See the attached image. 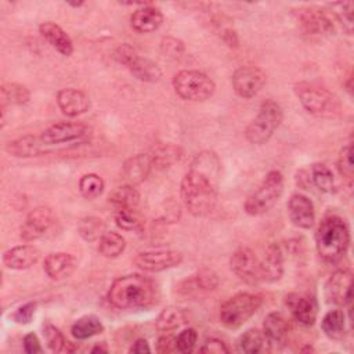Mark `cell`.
<instances>
[{"label": "cell", "mask_w": 354, "mask_h": 354, "mask_svg": "<svg viewBox=\"0 0 354 354\" xmlns=\"http://www.w3.org/2000/svg\"><path fill=\"white\" fill-rule=\"evenodd\" d=\"M299 24L307 35H330L335 30L330 18L318 8H301L297 12Z\"/></svg>", "instance_id": "cell-17"}, {"label": "cell", "mask_w": 354, "mask_h": 354, "mask_svg": "<svg viewBox=\"0 0 354 354\" xmlns=\"http://www.w3.org/2000/svg\"><path fill=\"white\" fill-rule=\"evenodd\" d=\"M104 330V325L100 318L94 315H84L79 318L71 328V333L77 340H86Z\"/></svg>", "instance_id": "cell-33"}, {"label": "cell", "mask_w": 354, "mask_h": 354, "mask_svg": "<svg viewBox=\"0 0 354 354\" xmlns=\"http://www.w3.org/2000/svg\"><path fill=\"white\" fill-rule=\"evenodd\" d=\"M104 180L95 173L84 174L79 180V191L86 199H95L97 196H100L104 191Z\"/></svg>", "instance_id": "cell-37"}, {"label": "cell", "mask_w": 354, "mask_h": 354, "mask_svg": "<svg viewBox=\"0 0 354 354\" xmlns=\"http://www.w3.org/2000/svg\"><path fill=\"white\" fill-rule=\"evenodd\" d=\"M267 340L261 330L256 328H250L246 332H243L236 342V347L239 353L245 354H257L266 350Z\"/></svg>", "instance_id": "cell-31"}, {"label": "cell", "mask_w": 354, "mask_h": 354, "mask_svg": "<svg viewBox=\"0 0 354 354\" xmlns=\"http://www.w3.org/2000/svg\"><path fill=\"white\" fill-rule=\"evenodd\" d=\"M43 336L46 339V343L48 346V348L53 351V353H61V351H66V347H68V343L64 337V335L61 333V330L54 326L53 324L50 322H46L43 325Z\"/></svg>", "instance_id": "cell-39"}, {"label": "cell", "mask_w": 354, "mask_h": 354, "mask_svg": "<svg viewBox=\"0 0 354 354\" xmlns=\"http://www.w3.org/2000/svg\"><path fill=\"white\" fill-rule=\"evenodd\" d=\"M183 261V254L171 249H156L141 252L134 257V264L148 272H159L173 268Z\"/></svg>", "instance_id": "cell-13"}, {"label": "cell", "mask_w": 354, "mask_h": 354, "mask_svg": "<svg viewBox=\"0 0 354 354\" xmlns=\"http://www.w3.org/2000/svg\"><path fill=\"white\" fill-rule=\"evenodd\" d=\"M57 104L64 115L76 118L83 115L90 108L88 97L77 88H62L57 93Z\"/></svg>", "instance_id": "cell-19"}, {"label": "cell", "mask_w": 354, "mask_h": 354, "mask_svg": "<svg viewBox=\"0 0 354 354\" xmlns=\"http://www.w3.org/2000/svg\"><path fill=\"white\" fill-rule=\"evenodd\" d=\"M201 353H209V354H221V353H230L228 347L225 346L224 342H221L220 339L212 337L207 339L203 346L201 347Z\"/></svg>", "instance_id": "cell-50"}, {"label": "cell", "mask_w": 354, "mask_h": 354, "mask_svg": "<svg viewBox=\"0 0 354 354\" xmlns=\"http://www.w3.org/2000/svg\"><path fill=\"white\" fill-rule=\"evenodd\" d=\"M155 299L153 282L141 274H129L116 278L108 292V301L120 310L142 308Z\"/></svg>", "instance_id": "cell-2"}, {"label": "cell", "mask_w": 354, "mask_h": 354, "mask_svg": "<svg viewBox=\"0 0 354 354\" xmlns=\"http://www.w3.org/2000/svg\"><path fill=\"white\" fill-rule=\"evenodd\" d=\"M231 271L243 282L256 285L261 282L260 260L256 253L246 246L236 249L230 259Z\"/></svg>", "instance_id": "cell-10"}, {"label": "cell", "mask_w": 354, "mask_h": 354, "mask_svg": "<svg viewBox=\"0 0 354 354\" xmlns=\"http://www.w3.org/2000/svg\"><path fill=\"white\" fill-rule=\"evenodd\" d=\"M129 351L134 354H144V353H151V347L145 339H137Z\"/></svg>", "instance_id": "cell-52"}, {"label": "cell", "mask_w": 354, "mask_h": 354, "mask_svg": "<svg viewBox=\"0 0 354 354\" xmlns=\"http://www.w3.org/2000/svg\"><path fill=\"white\" fill-rule=\"evenodd\" d=\"M183 149L174 144H159L152 148L149 156L152 160V167L166 169L177 163L183 158Z\"/></svg>", "instance_id": "cell-27"}, {"label": "cell", "mask_w": 354, "mask_h": 354, "mask_svg": "<svg viewBox=\"0 0 354 354\" xmlns=\"http://www.w3.org/2000/svg\"><path fill=\"white\" fill-rule=\"evenodd\" d=\"M289 325L281 313H270L263 322V335L270 347H282L286 343Z\"/></svg>", "instance_id": "cell-21"}, {"label": "cell", "mask_w": 354, "mask_h": 354, "mask_svg": "<svg viewBox=\"0 0 354 354\" xmlns=\"http://www.w3.org/2000/svg\"><path fill=\"white\" fill-rule=\"evenodd\" d=\"M194 282L199 290L209 292V290H214L217 288L218 277L213 270L203 268V270L198 271V274L194 278Z\"/></svg>", "instance_id": "cell-44"}, {"label": "cell", "mask_w": 354, "mask_h": 354, "mask_svg": "<svg viewBox=\"0 0 354 354\" xmlns=\"http://www.w3.org/2000/svg\"><path fill=\"white\" fill-rule=\"evenodd\" d=\"M163 22L162 12L149 4L137 8L130 17L131 28L138 33H151L159 29Z\"/></svg>", "instance_id": "cell-23"}, {"label": "cell", "mask_w": 354, "mask_h": 354, "mask_svg": "<svg viewBox=\"0 0 354 354\" xmlns=\"http://www.w3.org/2000/svg\"><path fill=\"white\" fill-rule=\"evenodd\" d=\"M337 170L343 178L347 181H353L354 177V166H353V147L348 144L343 147L339 152L337 158Z\"/></svg>", "instance_id": "cell-42"}, {"label": "cell", "mask_w": 354, "mask_h": 354, "mask_svg": "<svg viewBox=\"0 0 354 354\" xmlns=\"http://www.w3.org/2000/svg\"><path fill=\"white\" fill-rule=\"evenodd\" d=\"M260 274L264 282H277L283 274V252L279 243L267 246L263 260H260Z\"/></svg>", "instance_id": "cell-18"}, {"label": "cell", "mask_w": 354, "mask_h": 354, "mask_svg": "<svg viewBox=\"0 0 354 354\" xmlns=\"http://www.w3.org/2000/svg\"><path fill=\"white\" fill-rule=\"evenodd\" d=\"M171 83L176 94L185 101H205L216 90L214 82L201 71H180L174 75Z\"/></svg>", "instance_id": "cell-8"}, {"label": "cell", "mask_w": 354, "mask_h": 354, "mask_svg": "<svg viewBox=\"0 0 354 354\" xmlns=\"http://www.w3.org/2000/svg\"><path fill=\"white\" fill-rule=\"evenodd\" d=\"M283 119L282 108L274 100H266L261 102L256 118L248 124L245 137L250 144H266L277 131Z\"/></svg>", "instance_id": "cell-4"}, {"label": "cell", "mask_w": 354, "mask_h": 354, "mask_svg": "<svg viewBox=\"0 0 354 354\" xmlns=\"http://www.w3.org/2000/svg\"><path fill=\"white\" fill-rule=\"evenodd\" d=\"M293 91L304 109L313 115L333 118L340 111L337 98L326 88L308 82H299L293 86Z\"/></svg>", "instance_id": "cell-5"}, {"label": "cell", "mask_w": 354, "mask_h": 354, "mask_svg": "<svg viewBox=\"0 0 354 354\" xmlns=\"http://www.w3.org/2000/svg\"><path fill=\"white\" fill-rule=\"evenodd\" d=\"M160 51L165 57L171 58V59H177L180 58L184 51H185V46L184 43L173 36H166L160 40Z\"/></svg>", "instance_id": "cell-43"}, {"label": "cell", "mask_w": 354, "mask_h": 354, "mask_svg": "<svg viewBox=\"0 0 354 354\" xmlns=\"http://www.w3.org/2000/svg\"><path fill=\"white\" fill-rule=\"evenodd\" d=\"M332 12L335 14L336 19L340 22L343 29L350 35L353 32V8L354 3L347 1V3H333L330 4Z\"/></svg>", "instance_id": "cell-41"}, {"label": "cell", "mask_w": 354, "mask_h": 354, "mask_svg": "<svg viewBox=\"0 0 354 354\" xmlns=\"http://www.w3.org/2000/svg\"><path fill=\"white\" fill-rule=\"evenodd\" d=\"M350 245V230L346 221L335 214L326 216L315 231V248L319 257L328 263L340 260Z\"/></svg>", "instance_id": "cell-3"}, {"label": "cell", "mask_w": 354, "mask_h": 354, "mask_svg": "<svg viewBox=\"0 0 354 354\" xmlns=\"http://www.w3.org/2000/svg\"><path fill=\"white\" fill-rule=\"evenodd\" d=\"M98 242V252L106 259L119 257L126 248L124 238L115 231H105Z\"/></svg>", "instance_id": "cell-32"}, {"label": "cell", "mask_w": 354, "mask_h": 354, "mask_svg": "<svg viewBox=\"0 0 354 354\" xmlns=\"http://www.w3.org/2000/svg\"><path fill=\"white\" fill-rule=\"evenodd\" d=\"M77 232L87 242L100 241V238L105 232V224L101 218L94 217V216H88V217H84L79 221Z\"/></svg>", "instance_id": "cell-36"}, {"label": "cell", "mask_w": 354, "mask_h": 354, "mask_svg": "<svg viewBox=\"0 0 354 354\" xmlns=\"http://www.w3.org/2000/svg\"><path fill=\"white\" fill-rule=\"evenodd\" d=\"M97 351H106V347H101V346H95L91 348V353H97Z\"/></svg>", "instance_id": "cell-53"}, {"label": "cell", "mask_w": 354, "mask_h": 354, "mask_svg": "<svg viewBox=\"0 0 354 354\" xmlns=\"http://www.w3.org/2000/svg\"><path fill=\"white\" fill-rule=\"evenodd\" d=\"M76 267V260L71 253L66 252H55L50 253L43 263L44 272L48 278L54 281L64 279L69 277Z\"/></svg>", "instance_id": "cell-22"}, {"label": "cell", "mask_w": 354, "mask_h": 354, "mask_svg": "<svg viewBox=\"0 0 354 354\" xmlns=\"http://www.w3.org/2000/svg\"><path fill=\"white\" fill-rule=\"evenodd\" d=\"M112 57H113V59H115L118 64L124 65L126 68H129V66L133 64V61L138 57V54H137L136 48L131 47L129 43H123V44H119V46L115 48Z\"/></svg>", "instance_id": "cell-46"}, {"label": "cell", "mask_w": 354, "mask_h": 354, "mask_svg": "<svg viewBox=\"0 0 354 354\" xmlns=\"http://www.w3.org/2000/svg\"><path fill=\"white\" fill-rule=\"evenodd\" d=\"M263 299L259 295L239 292L227 299L220 307V322L228 329H236L249 321L260 308Z\"/></svg>", "instance_id": "cell-6"}, {"label": "cell", "mask_w": 354, "mask_h": 354, "mask_svg": "<svg viewBox=\"0 0 354 354\" xmlns=\"http://www.w3.org/2000/svg\"><path fill=\"white\" fill-rule=\"evenodd\" d=\"M185 324V314L178 307H167L156 318V329L160 332H171Z\"/></svg>", "instance_id": "cell-35"}, {"label": "cell", "mask_w": 354, "mask_h": 354, "mask_svg": "<svg viewBox=\"0 0 354 354\" xmlns=\"http://www.w3.org/2000/svg\"><path fill=\"white\" fill-rule=\"evenodd\" d=\"M24 350L28 354H35V353H41L43 351V348L40 346V342H39L37 336L33 332L25 335V337H24Z\"/></svg>", "instance_id": "cell-51"}, {"label": "cell", "mask_w": 354, "mask_h": 354, "mask_svg": "<svg viewBox=\"0 0 354 354\" xmlns=\"http://www.w3.org/2000/svg\"><path fill=\"white\" fill-rule=\"evenodd\" d=\"M232 88L241 98H253L266 83V73L254 66L245 65L239 66L231 77Z\"/></svg>", "instance_id": "cell-11"}, {"label": "cell", "mask_w": 354, "mask_h": 354, "mask_svg": "<svg viewBox=\"0 0 354 354\" xmlns=\"http://www.w3.org/2000/svg\"><path fill=\"white\" fill-rule=\"evenodd\" d=\"M283 192V176L278 170L266 174L259 188L246 199L245 212L250 216H261L267 213L281 198Z\"/></svg>", "instance_id": "cell-7"}, {"label": "cell", "mask_w": 354, "mask_h": 354, "mask_svg": "<svg viewBox=\"0 0 354 354\" xmlns=\"http://www.w3.org/2000/svg\"><path fill=\"white\" fill-rule=\"evenodd\" d=\"M230 22V21H228ZM225 22L223 18L221 19H216L214 25L217 28V33L220 35L221 40L228 46V47H234L236 48L239 46V40H238V35L234 30V28L231 26V24Z\"/></svg>", "instance_id": "cell-45"}, {"label": "cell", "mask_w": 354, "mask_h": 354, "mask_svg": "<svg viewBox=\"0 0 354 354\" xmlns=\"http://www.w3.org/2000/svg\"><path fill=\"white\" fill-rule=\"evenodd\" d=\"M40 259V252L33 245H18L4 252L3 264L10 270H28Z\"/></svg>", "instance_id": "cell-20"}, {"label": "cell", "mask_w": 354, "mask_h": 354, "mask_svg": "<svg viewBox=\"0 0 354 354\" xmlns=\"http://www.w3.org/2000/svg\"><path fill=\"white\" fill-rule=\"evenodd\" d=\"M196 339H198V333H196V330L194 328L184 329L177 336V350L184 353V354L191 353L194 350V347H195Z\"/></svg>", "instance_id": "cell-47"}, {"label": "cell", "mask_w": 354, "mask_h": 354, "mask_svg": "<svg viewBox=\"0 0 354 354\" xmlns=\"http://www.w3.org/2000/svg\"><path fill=\"white\" fill-rule=\"evenodd\" d=\"M311 178H313V183L314 185L322 191V192H326V194H330L335 191V178H333V174L332 171L322 163H317L313 166V170H311Z\"/></svg>", "instance_id": "cell-38"}, {"label": "cell", "mask_w": 354, "mask_h": 354, "mask_svg": "<svg viewBox=\"0 0 354 354\" xmlns=\"http://www.w3.org/2000/svg\"><path fill=\"white\" fill-rule=\"evenodd\" d=\"M115 223L124 231H136L141 227V218L136 209H116Z\"/></svg>", "instance_id": "cell-40"}, {"label": "cell", "mask_w": 354, "mask_h": 354, "mask_svg": "<svg viewBox=\"0 0 354 354\" xmlns=\"http://www.w3.org/2000/svg\"><path fill=\"white\" fill-rule=\"evenodd\" d=\"M109 203L115 209H136L140 202V194L131 184L116 187L109 194Z\"/></svg>", "instance_id": "cell-30"}, {"label": "cell", "mask_w": 354, "mask_h": 354, "mask_svg": "<svg viewBox=\"0 0 354 354\" xmlns=\"http://www.w3.org/2000/svg\"><path fill=\"white\" fill-rule=\"evenodd\" d=\"M55 216L51 207L37 206L30 210L21 225L19 236L25 242H32L41 238L54 224Z\"/></svg>", "instance_id": "cell-12"}, {"label": "cell", "mask_w": 354, "mask_h": 354, "mask_svg": "<svg viewBox=\"0 0 354 354\" xmlns=\"http://www.w3.org/2000/svg\"><path fill=\"white\" fill-rule=\"evenodd\" d=\"M91 136L90 129L79 122H58L48 126L41 134L39 136L40 142L44 148L53 147H65V145H80L88 141Z\"/></svg>", "instance_id": "cell-9"}, {"label": "cell", "mask_w": 354, "mask_h": 354, "mask_svg": "<svg viewBox=\"0 0 354 354\" xmlns=\"http://www.w3.org/2000/svg\"><path fill=\"white\" fill-rule=\"evenodd\" d=\"M353 274L350 270L335 271L325 282V299L329 304L347 306L351 301Z\"/></svg>", "instance_id": "cell-14"}, {"label": "cell", "mask_w": 354, "mask_h": 354, "mask_svg": "<svg viewBox=\"0 0 354 354\" xmlns=\"http://www.w3.org/2000/svg\"><path fill=\"white\" fill-rule=\"evenodd\" d=\"M288 214L292 224L303 230H310L315 223V210L311 199L299 192L289 198Z\"/></svg>", "instance_id": "cell-15"}, {"label": "cell", "mask_w": 354, "mask_h": 354, "mask_svg": "<svg viewBox=\"0 0 354 354\" xmlns=\"http://www.w3.org/2000/svg\"><path fill=\"white\" fill-rule=\"evenodd\" d=\"M127 69L131 72L134 77L147 83H155L162 77V71L158 66V64L151 61L149 58L140 55L133 61V64Z\"/></svg>", "instance_id": "cell-29"}, {"label": "cell", "mask_w": 354, "mask_h": 354, "mask_svg": "<svg viewBox=\"0 0 354 354\" xmlns=\"http://www.w3.org/2000/svg\"><path fill=\"white\" fill-rule=\"evenodd\" d=\"M152 169L149 153H138L127 159L123 165V176L129 184L134 185L142 183Z\"/></svg>", "instance_id": "cell-25"}, {"label": "cell", "mask_w": 354, "mask_h": 354, "mask_svg": "<svg viewBox=\"0 0 354 354\" xmlns=\"http://www.w3.org/2000/svg\"><path fill=\"white\" fill-rule=\"evenodd\" d=\"M285 304L290 310L293 318L304 325L311 326L317 319V303L313 297L301 293H289L285 297Z\"/></svg>", "instance_id": "cell-16"}, {"label": "cell", "mask_w": 354, "mask_h": 354, "mask_svg": "<svg viewBox=\"0 0 354 354\" xmlns=\"http://www.w3.org/2000/svg\"><path fill=\"white\" fill-rule=\"evenodd\" d=\"M39 30L41 36L50 43L53 48H55L61 55L69 57L73 53V43L69 35L55 22L47 21L40 24Z\"/></svg>", "instance_id": "cell-24"}, {"label": "cell", "mask_w": 354, "mask_h": 354, "mask_svg": "<svg viewBox=\"0 0 354 354\" xmlns=\"http://www.w3.org/2000/svg\"><path fill=\"white\" fill-rule=\"evenodd\" d=\"M322 332L332 340H343L346 337V315L342 310L328 311L321 322Z\"/></svg>", "instance_id": "cell-28"}, {"label": "cell", "mask_w": 354, "mask_h": 354, "mask_svg": "<svg viewBox=\"0 0 354 354\" xmlns=\"http://www.w3.org/2000/svg\"><path fill=\"white\" fill-rule=\"evenodd\" d=\"M220 162L214 152L198 153L180 185V196L185 209L195 217L213 212L218 194Z\"/></svg>", "instance_id": "cell-1"}, {"label": "cell", "mask_w": 354, "mask_h": 354, "mask_svg": "<svg viewBox=\"0 0 354 354\" xmlns=\"http://www.w3.org/2000/svg\"><path fill=\"white\" fill-rule=\"evenodd\" d=\"M35 310H36V303L35 301L25 303V304H22L21 307H18L15 310V313L12 314V319L17 324H29L33 318Z\"/></svg>", "instance_id": "cell-48"}, {"label": "cell", "mask_w": 354, "mask_h": 354, "mask_svg": "<svg viewBox=\"0 0 354 354\" xmlns=\"http://www.w3.org/2000/svg\"><path fill=\"white\" fill-rule=\"evenodd\" d=\"M1 105H25L30 100V93L24 84L8 82L1 86Z\"/></svg>", "instance_id": "cell-34"}, {"label": "cell", "mask_w": 354, "mask_h": 354, "mask_svg": "<svg viewBox=\"0 0 354 354\" xmlns=\"http://www.w3.org/2000/svg\"><path fill=\"white\" fill-rule=\"evenodd\" d=\"M7 152L12 156L18 158H29L36 156L44 152V148L40 142V138L32 134H26L22 137H18L7 144Z\"/></svg>", "instance_id": "cell-26"}, {"label": "cell", "mask_w": 354, "mask_h": 354, "mask_svg": "<svg viewBox=\"0 0 354 354\" xmlns=\"http://www.w3.org/2000/svg\"><path fill=\"white\" fill-rule=\"evenodd\" d=\"M156 351L162 353V354L178 351L177 350V337L173 335H169V333L160 336L156 343Z\"/></svg>", "instance_id": "cell-49"}]
</instances>
